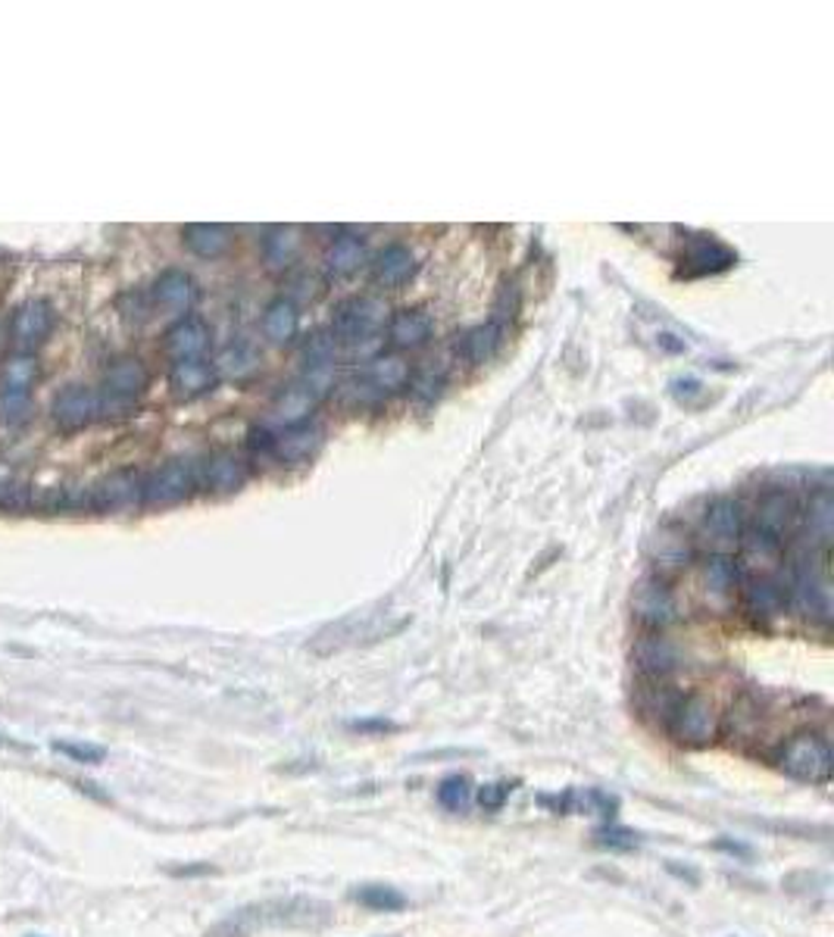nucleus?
<instances>
[{"label":"nucleus","mask_w":834,"mask_h":937,"mask_svg":"<svg viewBox=\"0 0 834 937\" xmlns=\"http://www.w3.org/2000/svg\"><path fill=\"white\" fill-rule=\"evenodd\" d=\"M322 441H326V429L319 422L287 425V429H282L279 435L272 437V459H279L285 466H301V462L316 457Z\"/></svg>","instance_id":"obj_18"},{"label":"nucleus","mask_w":834,"mask_h":937,"mask_svg":"<svg viewBox=\"0 0 834 937\" xmlns=\"http://www.w3.org/2000/svg\"><path fill=\"white\" fill-rule=\"evenodd\" d=\"M141 506V476L134 469H116L89 488L91 513H122Z\"/></svg>","instance_id":"obj_12"},{"label":"nucleus","mask_w":834,"mask_h":937,"mask_svg":"<svg viewBox=\"0 0 834 937\" xmlns=\"http://www.w3.org/2000/svg\"><path fill=\"white\" fill-rule=\"evenodd\" d=\"M210 326L200 316H181L173 326L166 328L163 335V353L173 363H185V360H203V353L210 350Z\"/></svg>","instance_id":"obj_16"},{"label":"nucleus","mask_w":834,"mask_h":937,"mask_svg":"<svg viewBox=\"0 0 834 937\" xmlns=\"http://www.w3.org/2000/svg\"><path fill=\"white\" fill-rule=\"evenodd\" d=\"M672 394L679 397L681 403H691L694 394H703V385L694 382V378H679V382H672Z\"/></svg>","instance_id":"obj_45"},{"label":"nucleus","mask_w":834,"mask_h":937,"mask_svg":"<svg viewBox=\"0 0 834 937\" xmlns=\"http://www.w3.org/2000/svg\"><path fill=\"white\" fill-rule=\"evenodd\" d=\"M647 684L641 688V698H637V706H641V713H647V716H654V719H662L666 725L672 722V713H676V706H679V694L662 681V678H644Z\"/></svg>","instance_id":"obj_31"},{"label":"nucleus","mask_w":834,"mask_h":937,"mask_svg":"<svg viewBox=\"0 0 834 937\" xmlns=\"http://www.w3.org/2000/svg\"><path fill=\"white\" fill-rule=\"evenodd\" d=\"M7 344H10V341H7V328L0 326V363L7 360Z\"/></svg>","instance_id":"obj_46"},{"label":"nucleus","mask_w":834,"mask_h":937,"mask_svg":"<svg viewBox=\"0 0 834 937\" xmlns=\"http://www.w3.org/2000/svg\"><path fill=\"white\" fill-rule=\"evenodd\" d=\"M416 276V254L407 244H388L373 262V279L378 288H400Z\"/></svg>","instance_id":"obj_22"},{"label":"nucleus","mask_w":834,"mask_h":937,"mask_svg":"<svg viewBox=\"0 0 834 937\" xmlns=\"http://www.w3.org/2000/svg\"><path fill=\"white\" fill-rule=\"evenodd\" d=\"M50 422L60 435L85 432L97 422V391L89 385H63L50 400Z\"/></svg>","instance_id":"obj_9"},{"label":"nucleus","mask_w":834,"mask_h":937,"mask_svg":"<svg viewBox=\"0 0 834 937\" xmlns=\"http://www.w3.org/2000/svg\"><path fill=\"white\" fill-rule=\"evenodd\" d=\"M366 375L378 391H397V388L410 385V366L397 353H375Z\"/></svg>","instance_id":"obj_32"},{"label":"nucleus","mask_w":834,"mask_h":937,"mask_svg":"<svg viewBox=\"0 0 834 937\" xmlns=\"http://www.w3.org/2000/svg\"><path fill=\"white\" fill-rule=\"evenodd\" d=\"M632 612H635V619L641 625L662 632L666 625H672L679 619L676 590L666 585L662 575H647L632 590Z\"/></svg>","instance_id":"obj_8"},{"label":"nucleus","mask_w":834,"mask_h":937,"mask_svg":"<svg viewBox=\"0 0 834 937\" xmlns=\"http://www.w3.org/2000/svg\"><path fill=\"white\" fill-rule=\"evenodd\" d=\"M353 900H360L366 910H375V913H397V910L407 906V897L400 894L397 888H388V885L356 888V891H353Z\"/></svg>","instance_id":"obj_37"},{"label":"nucleus","mask_w":834,"mask_h":937,"mask_svg":"<svg viewBox=\"0 0 834 937\" xmlns=\"http://www.w3.org/2000/svg\"><path fill=\"white\" fill-rule=\"evenodd\" d=\"M385 323V304L375 297H351L334 309L331 341L360 356H375L381 344L378 328Z\"/></svg>","instance_id":"obj_3"},{"label":"nucleus","mask_w":834,"mask_h":937,"mask_svg":"<svg viewBox=\"0 0 834 937\" xmlns=\"http://www.w3.org/2000/svg\"><path fill=\"white\" fill-rule=\"evenodd\" d=\"M316 403H319V394L309 391L307 385H294V388H287V391L275 397V403H272V422H279L282 429L301 425V422H307L309 413L316 410Z\"/></svg>","instance_id":"obj_27"},{"label":"nucleus","mask_w":834,"mask_h":937,"mask_svg":"<svg viewBox=\"0 0 834 937\" xmlns=\"http://www.w3.org/2000/svg\"><path fill=\"white\" fill-rule=\"evenodd\" d=\"M735 260H738V257H735L719 238H713V235H691V238H684L679 262L681 276L697 279V276L725 272L728 266H735Z\"/></svg>","instance_id":"obj_13"},{"label":"nucleus","mask_w":834,"mask_h":937,"mask_svg":"<svg viewBox=\"0 0 834 937\" xmlns=\"http://www.w3.org/2000/svg\"><path fill=\"white\" fill-rule=\"evenodd\" d=\"M410 382H413V394H416V397L432 400V397H438L441 388H444V370L425 366V370H419L416 375H410Z\"/></svg>","instance_id":"obj_41"},{"label":"nucleus","mask_w":834,"mask_h":937,"mask_svg":"<svg viewBox=\"0 0 834 937\" xmlns=\"http://www.w3.org/2000/svg\"><path fill=\"white\" fill-rule=\"evenodd\" d=\"M301 229L294 225H272L263 235V260L269 269H287L291 262L301 257Z\"/></svg>","instance_id":"obj_26"},{"label":"nucleus","mask_w":834,"mask_h":937,"mask_svg":"<svg viewBox=\"0 0 834 937\" xmlns=\"http://www.w3.org/2000/svg\"><path fill=\"white\" fill-rule=\"evenodd\" d=\"M832 494L819 488L807 503V525H810V541H829L832 535Z\"/></svg>","instance_id":"obj_36"},{"label":"nucleus","mask_w":834,"mask_h":937,"mask_svg":"<svg viewBox=\"0 0 834 937\" xmlns=\"http://www.w3.org/2000/svg\"><path fill=\"white\" fill-rule=\"evenodd\" d=\"M632 659L644 678H666L679 666V647L662 634H644L632 647Z\"/></svg>","instance_id":"obj_20"},{"label":"nucleus","mask_w":834,"mask_h":937,"mask_svg":"<svg viewBox=\"0 0 834 937\" xmlns=\"http://www.w3.org/2000/svg\"><path fill=\"white\" fill-rule=\"evenodd\" d=\"M669 731H672L681 743H691V747L709 743L716 738V731H719L716 706L706 698H701V694L681 698L676 713H672V722H669Z\"/></svg>","instance_id":"obj_10"},{"label":"nucleus","mask_w":834,"mask_h":937,"mask_svg":"<svg viewBox=\"0 0 834 937\" xmlns=\"http://www.w3.org/2000/svg\"><path fill=\"white\" fill-rule=\"evenodd\" d=\"M216 378H220V372L210 360H185V363H173L169 388L178 400H195V397L213 391Z\"/></svg>","instance_id":"obj_21"},{"label":"nucleus","mask_w":834,"mask_h":937,"mask_svg":"<svg viewBox=\"0 0 834 937\" xmlns=\"http://www.w3.org/2000/svg\"><path fill=\"white\" fill-rule=\"evenodd\" d=\"M35 415V397L32 391H20V388H7L0 385V425L7 429H23L32 422Z\"/></svg>","instance_id":"obj_34"},{"label":"nucleus","mask_w":834,"mask_h":937,"mask_svg":"<svg viewBox=\"0 0 834 937\" xmlns=\"http://www.w3.org/2000/svg\"><path fill=\"white\" fill-rule=\"evenodd\" d=\"M797 519H800L797 497L785 488H772L753 506V525L750 528H756V531H763V535L785 544V538L797 528Z\"/></svg>","instance_id":"obj_11"},{"label":"nucleus","mask_w":834,"mask_h":937,"mask_svg":"<svg viewBox=\"0 0 834 937\" xmlns=\"http://www.w3.org/2000/svg\"><path fill=\"white\" fill-rule=\"evenodd\" d=\"M778 765L794 782L825 785L832 778V747L819 731H800L782 747Z\"/></svg>","instance_id":"obj_5"},{"label":"nucleus","mask_w":834,"mask_h":937,"mask_svg":"<svg viewBox=\"0 0 834 937\" xmlns=\"http://www.w3.org/2000/svg\"><path fill=\"white\" fill-rule=\"evenodd\" d=\"M301 328V313L291 297H275L263 309V335L275 344H287Z\"/></svg>","instance_id":"obj_29"},{"label":"nucleus","mask_w":834,"mask_h":937,"mask_svg":"<svg viewBox=\"0 0 834 937\" xmlns=\"http://www.w3.org/2000/svg\"><path fill=\"white\" fill-rule=\"evenodd\" d=\"M0 743H7V741H3V735H0Z\"/></svg>","instance_id":"obj_47"},{"label":"nucleus","mask_w":834,"mask_h":937,"mask_svg":"<svg viewBox=\"0 0 834 937\" xmlns=\"http://www.w3.org/2000/svg\"><path fill=\"white\" fill-rule=\"evenodd\" d=\"M151 385V372L138 356H116L104 370V382L97 391V419L116 422L129 419L138 410L141 394Z\"/></svg>","instance_id":"obj_2"},{"label":"nucleus","mask_w":834,"mask_h":937,"mask_svg":"<svg viewBox=\"0 0 834 937\" xmlns=\"http://www.w3.org/2000/svg\"><path fill=\"white\" fill-rule=\"evenodd\" d=\"M198 462L195 459H166L151 476L141 479V506L166 510L185 503L198 491Z\"/></svg>","instance_id":"obj_4"},{"label":"nucleus","mask_w":834,"mask_h":937,"mask_svg":"<svg viewBox=\"0 0 834 937\" xmlns=\"http://www.w3.org/2000/svg\"><path fill=\"white\" fill-rule=\"evenodd\" d=\"M119 306H122V316H126L129 323H144V319H151V309H154V304H151V294H141V291L126 294V297L119 301Z\"/></svg>","instance_id":"obj_42"},{"label":"nucleus","mask_w":834,"mask_h":937,"mask_svg":"<svg viewBox=\"0 0 834 937\" xmlns=\"http://www.w3.org/2000/svg\"><path fill=\"white\" fill-rule=\"evenodd\" d=\"M701 575L703 588L709 597H728L738 585V566L731 557H706Z\"/></svg>","instance_id":"obj_35"},{"label":"nucleus","mask_w":834,"mask_h":937,"mask_svg":"<svg viewBox=\"0 0 834 937\" xmlns=\"http://www.w3.org/2000/svg\"><path fill=\"white\" fill-rule=\"evenodd\" d=\"M54 750H57V753H63V757H67V760H72V763H85V765L101 763V760L107 757V750H104V747H97V743L57 741L54 743Z\"/></svg>","instance_id":"obj_40"},{"label":"nucleus","mask_w":834,"mask_h":937,"mask_svg":"<svg viewBox=\"0 0 834 937\" xmlns=\"http://www.w3.org/2000/svg\"><path fill=\"white\" fill-rule=\"evenodd\" d=\"M741 600L753 619H775L788 607V585L772 575H753L741 590Z\"/></svg>","instance_id":"obj_19"},{"label":"nucleus","mask_w":834,"mask_h":937,"mask_svg":"<svg viewBox=\"0 0 834 937\" xmlns=\"http://www.w3.org/2000/svg\"><path fill=\"white\" fill-rule=\"evenodd\" d=\"M213 366H216V372L244 378V375H250V372L257 370V353H254V348H247V344L238 341V344H228L220 356V363H213Z\"/></svg>","instance_id":"obj_38"},{"label":"nucleus","mask_w":834,"mask_h":937,"mask_svg":"<svg viewBox=\"0 0 834 937\" xmlns=\"http://www.w3.org/2000/svg\"><path fill=\"white\" fill-rule=\"evenodd\" d=\"M148 294H151L154 309L181 319L185 313H191V306L198 304V282L185 269H166L156 276V282L151 284Z\"/></svg>","instance_id":"obj_15"},{"label":"nucleus","mask_w":834,"mask_h":937,"mask_svg":"<svg viewBox=\"0 0 834 937\" xmlns=\"http://www.w3.org/2000/svg\"><path fill=\"white\" fill-rule=\"evenodd\" d=\"M594 838H597L600 847H610V851H632V847H637V834L629 829H600Z\"/></svg>","instance_id":"obj_43"},{"label":"nucleus","mask_w":834,"mask_h":937,"mask_svg":"<svg viewBox=\"0 0 834 937\" xmlns=\"http://www.w3.org/2000/svg\"><path fill=\"white\" fill-rule=\"evenodd\" d=\"M432 316L419 306H407L397 309L395 316L388 319V341L400 350L422 348L432 338Z\"/></svg>","instance_id":"obj_23"},{"label":"nucleus","mask_w":834,"mask_h":937,"mask_svg":"<svg viewBox=\"0 0 834 937\" xmlns=\"http://www.w3.org/2000/svg\"><path fill=\"white\" fill-rule=\"evenodd\" d=\"M38 378H42V363L35 353H10L0 363V385H7V388L35 391Z\"/></svg>","instance_id":"obj_30"},{"label":"nucleus","mask_w":834,"mask_h":937,"mask_svg":"<svg viewBox=\"0 0 834 937\" xmlns=\"http://www.w3.org/2000/svg\"><path fill=\"white\" fill-rule=\"evenodd\" d=\"M497 348H501V326H494V323L469 328L460 341V353L469 363H475V366L488 363V360L497 353Z\"/></svg>","instance_id":"obj_33"},{"label":"nucleus","mask_w":834,"mask_h":937,"mask_svg":"<svg viewBox=\"0 0 834 937\" xmlns=\"http://www.w3.org/2000/svg\"><path fill=\"white\" fill-rule=\"evenodd\" d=\"M363 262H366V244H363V238L351 235V232L338 235V238L331 241L329 250H326V269L334 279L351 276Z\"/></svg>","instance_id":"obj_28"},{"label":"nucleus","mask_w":834,"mask_h":937,"mask_svg":"<svg viewBox=\"0 0 834 937\" xmlns=\"http://www.w3.org/2000/svg\"><path fill=\"white\" fill-rule=\"evenodd\" d=\"M744 510L735 497H716L703 513L701 528H697V541H701L709 557H731L741 538H744Z\"/></svg>","instance_id":"obj_6"},{"label":"nucleus","mask_w":834,"mask_h":937,"mask_svg":"<svg viewBox=\"0 0 834 937\" xmlns=\"http://www.w3.org/2000/svg\"><path fill=\"white\" fill-rule=\"evenodd\" d=\"M7 341L13 353H35L47 344V338L57 328V309L45 297H32L13 309L7 323Z\"/></svg>","instance_id":"obj_7"},{"label":"nucleus","mask_w":834,"mask_h":937,"mask_svg":"<svg viewBox=\"0 0 834 937\" xmlns=\"http://www.w3.org/2000/svg\"><path fill=\"white\" fill-rule=\"evenodd\" d=\"M326 922H329L326 903L309 897H275L228 913L203 937H254L266 928H319Z\"/></svg>","instance_id":"obj_1"},{"label":"nucleus","mask_w":834,"mask_h":937,"mask_svg":"<svg viewBox=\"0 0 834 937\" xmlns=\"http://www.w3.org/2000/svg\"><path fill=\"white\" fill-rule=\"evenodd\" d=\"M647 557L659 569V575H672L694 560V538L681 525H659L647 541Z\"/></svg>","instance_id":"obj_14"},{"label":"nucleus","mask_w":834,"mask_h":937,"mask_svg":"<svg viewBox=\"0 0 834 937\" xmlns=\"http://www.w3.org/2000/svg\"><path fill=\"white\" fill-rule=\"evenodd\" d=\"M782 541L768 538L756 528H744V538H741V560L744 566L753 572V575H768L772 569L782 563Z\"/></svg>","instance_id":"obj_25"},{"label":"nucleus","mask_w":834,"mask_h":937,"mask_svg":"<svg viewBox=\"0 0 834 937\" xmlns=\"http://www.w3.org/2000/svg\"><path fill=\"white\" fill-rule=\"evenodd\" d=\"M509 794H513L509 782H494V785L479 787V804H482L484 812H497L509 800Z\"/></svg>","instance_id":"obj_44"},{"label":"nucleus","mask_w":834,"mask_h":937,"mask_svg":"<svg viewBox=\"0 0 834 937\" xmlns=\"http://www.w3.org/2000/svg\"><path fill=\"white\" fill-rule=\"evenodd\" d=\"M181 244L200 260H216L232 247V232L216 222H188L181 229Z\"/></svg>","instance_id":"obj_24"},{"label":"nucleus","mask_w":834,"mask_h":937,"mask_svg":"<svg viewBox=\"0 0 834 937\" xmlns=\"http://www.w3.org/2000/svg\"><path fill=\"white\" fill-rule=\"evenodd\" d=\"M247 481V462L232 450H216L198 462V484L210 494H235Z\"/></svg>","instance_id":"obj_17"},{"label":"nucleus","mask_w":834,"mask_h":937,"mask_svg":"<svg viewBox=\"0 0 834 937\" xmlns=\"http://www.w3.org/2000/svg\"><path fill=\"white\" fill-rule=\"evenodd\" d=\"M438 804L450 812H462L472 804V782L466 775H450L438 785Z\"/></svg>","instance_id":"obj_39"}]
</instances>
